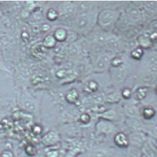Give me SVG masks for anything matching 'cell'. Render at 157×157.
Masks as SVG:
<instances>
[{"mask_svg":"<svg viewBox=\"0 0 157 157\" xmlns=\"http://www.w3.org/2000/svg\"><path fill=\"white\" fill-rule=\"evenodd\" d=\"M115 143L119 147L125 148L128 145V140L126 136L123 133H119L115 136Z\"/></svg>","mask_w":157,"mask_h":157,"instance_id":"1","label":"cell"},{"mask_svg":"<svg viewBox=\"0 0 157 157\" xmlns=\"http://www.w3.org/2000/svg\"><path fill=\"white\" fill-rule=\"evenodd\" d=\"M57 137L56 134H53L52 132V133L50 132L44 137L43 142H44V144L46 145H50V144H53L55 142H56L57 141Z\"/></svg>","mask_w":157,"mask_h":157,"instance_id":"2","label":"cell"},{"mask_svg":"<svg viewBox=\"0 0 157 157\" xmlns=\"http://www.w3.org/2000/svg\"><path fill=\"white\" fill-rule=\"evenodd\" d=\"M26 154L29 156H34L36 153V149L32 145H29L26 148Z\"/></svg>","mask_w":157,"mask_h":157,"instance_id":"3","label":"cell"},{"mask_svg":"<svg viewBox=\"0 0 157 157\" xmlns=\"http://www.w3.org/2000/svg\"><path fill=\"white\" fill-rule=\"evenodd\" d=\"M155 112L152 109H145L144 111V117L146 119H151L154 116Z\"/></svg>","mask_w":157,"mask_h":157,"instance_id":"4","label":"cell"},{"mask_svg":"<svg viewBox=\"0 0 157 157\" xmlns=\"http://www.w3.org/2000/svg\"><path fill=\"white\" fill-rule=\"evenodd\" d=\"M45 157H59V153L56 151H51L47 153Z\"/></svg>","mask_w":157,"mask_h":157,"instance_id":"5","label":"cell"},{"mask_svg":"<svg viewBox=\"0 0 157 157\" xmlns=\"http://www.w3.org/2000/svg\"><path fill=\"white\" fill-rule=\"evenodd\" d=\"M0 157H13L12 152L9 151H4L0 154Z\"/></svg>","mask_w":157,"mask_h":157,"instance_id":"6","label":"cell"},{"mask_svg":"<svg viewBox=\"0 0 157 157\" xmlns=\"http://www.w3.org/2000/svg\"><path fill=\"white\" fill-rule=\"evenodd\" d=\"M80 119H81L82 122L84 123V124H87V123H88L90 121V117H89V115H84L82 116Z\"/></svg>","mask_w":157,"mask_h":157,"instance_id":"7","label":"cell"}]
</instances>
